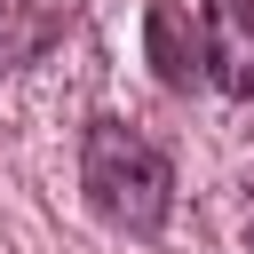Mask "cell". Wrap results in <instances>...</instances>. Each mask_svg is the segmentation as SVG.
<instances>
[{
  "instance_id": "6da1fadb",
  "label": "cell",
  "mask_w": 254,
  "mask_h": 254,
  "mask_svg": "<svg viewBox=\"0 0 254 254\" xmlns=\"http://www.w3.org/2000/svg\"><path fill=\"white\" fill-rule=\"evenodd\" d=\"M79 190L87 206L127 230V238H151L167 230V206H175V167L151 135H135L127 119H95L87 143H79Z\"/></svg>"
},
{
  "instance_id": "7a4b0ae2",
  "label": "cell",
  "mask_w": 254,
  "mask_h": 254,
  "mask_svg": "<svg viewBox=\"0 0 254 254\" xmlns=\"http://www.w3.org/2000/svg\"><path fill=\"white\" fill-rule=\"evenodd\" d=\"M206 79L254 103V0H206Z\"/></svg>"
},
{
  "instance_id": "3957f363",
  "label": "cell",
  "mask_w": 254,
  "mask_h": 254,
  "mask_svg": "<svg viewBox=\"0 0 254 254\" xmlns=\"http://www.w3.org/2000/svg\"><path fill=\"white\" fill-rule=\"evenodd\" d=\"M143 40H151V64H159V79H167L175 95H183V87H198V71H206V40H190V24H183V8H175V0H151Z\"/></svg>"
},
{
  "instance_id": "277c9868",
  "label": "cell",
  "mask_w": 254,
  "mask_h": 254,
  "mask_svg": "<svg viewBox=\"0 0 254 254\" xmlns=\"http://www.w3.org/2000/svg\"><path fill=\"white\" fill-rule=\"evenodd\" d=\"M48 40H56V16H48L40 0H0V71L32 64Z\"/></svg>"
},
{
  "instance_id": "5b68a950",
  "label": "cell",
  "mask_w": 254,
  "mask_h": 254,
  "mask_svg": "<svg viewBox=\"0 0 254 254\" xmlns=\"http://www.w3.org/2000/svg\"><path fill=\"white\" fill-rule=\"evenodd\" d=\"M246 254H254V214H246Z\"/></svg>"
}]
</instances>
